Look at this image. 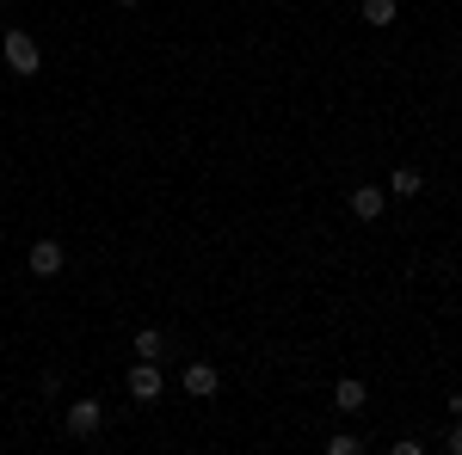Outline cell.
<instances>
[{"instance_id": "cell-1", "label": "cell", "mask_w": 462, "mask_h": 455, "mask_svg": "<svg viewBox=\"0 0 462 455\" xmlns=\"http://www.w3.org/2000/svg\"><path fill=\"white\" fill-rule=\"evenodd\" d=\"M0 56H6V68H13V74H37V68H43L32 32H6V37H0Z\"/></svg>"}, {"instance_id": "cell-2", "label": "cell", "mask_w": 462, "mask_h": 455, "mask_svg": "<svg viewBox=\"0 0 462 455\" xmlns=\"http://www.w3.org/2000/svg\"><path fill=\"white\" fill-rule=\"evenodd\" d=\"M124 387H130V400H143V406H154V400H161V363H154V357H136V363H130V376H124Z\"/></svg>"}, {"instance_id": "cell-3", "label": "cell", "mask_w": 462, "mask_h": 455, "mask_svg": "<svg viewBox=\"0 0 462 455\" xmlns=\"http://www.w3.org/2000/svg\"><path fill=\"white\" fill-rule=\"evenodd\" d=\"M179 382H185L191 400H210L216 387H222V369H216V363H185V376H179Z\"/></svg>"}, {"instance_id": "cell-4", "label": "cell", "mask_w": 462, "mask_h": 455, "mask_svg": "<svg viewBox=\"0 0 462 455\" xmlns=\"http://www.w3.org/2000/svg\"><path fill=\"white\" fill-rule=\"evenodd\" d=\"M99 424H106V406L99 400H74L69 406V437H99Z\"/></svg>"}, {"instance_id": "cell-5", "label": "cell", "mask_w": 462, "mask_h": 455, "mask_svg": "<svg viewBox=\"0 0 462 455\" xmlns=\"http://www.w3.org/2000/svg\"><path fill=\"white\" fill-rule=\"evenodd\" d=\"M383 210H389V191H383V185H357L352 191V215L357 222H383Z\"/></svg>"}, {"instance_id": "cell-6", "label": "cell", "mask_w": 462, "mask_h": 455, "mask_svg": "<svg viewBox=\"0 0 462 455\" xmlns=\"http://www.w3.org/2000/svg\"><path fill=\"white\" fill-rule=\"evenodd\" d=\"M25 265H32V278H56V271H62V246H56V241H37L32 252H25Z\"/></svg>"}, {"instance_id": "cell-7", "label": "cell", "mask_w": 462, "mask_h": 455, "mask_svg": "<svg viewBox=\"0 0 462 455\" xmlns=\"http://www.w3.org/2000/svg\"><path fill=\"white\" fill-rule=\"evenodd\" d=\"M364 400H370V387L357 382V376H346V382L333 387V406H339V413H357V406H364Z\"/></svg>"}, {"instance_id": "cell-8", "label": "cell", "mask_w": 462, "mask_h": 455, "mask_svg": "<svg viewBox=\"0 0 462 455\" xmlns=\"http://www.w3.org/2000/svg\"><path fill=\"white\" fill-rule=\"evenodd\" d=\"M420 185H426V173H420V167H394V178H389L394 197H420Z\"/></svg>"}, {"instance_id": "cell-9", "label": "cell", "mask_w": 462, "mask_h": 455, "mask_svg": "<svg viewBox=\"0 0 462 455\" xmlns=\"http://www.w3.org/2000/svg\"><path fill=\"white\" fill-rule=\"evenodd\" d=\"M357 13H364V25H376V32H383V25H394V0H364Z\"/></svg>"}, {"instance_id": "cell-10", "label": "cell", "mask_w": 462, "mask_h": 455, "mask_svg": "<svg viewBox=\"0 0 462 455\" xmlns=\"http://www.w3.org/2000/svg\"><path fill=\"white\" fill-rule=\"evenodd\" d=\"M161 350H167V339H161L154 326H143V332H136V357H161Z\"/></svg>"}, {"instance_id": "cell-11", "label": "cell", "mask_w": 462, "mask_h": 455, "mask_svg": "<svg viewBox=\"0 0 462 455\" xmlns=\"http://www.w3.org/2000/svg\"><path fill=\"white\" fill-rule=\"evenodd\" d=\"M327 455H357V437L352 431H333V437H327Z\"/></svg>"}, {"instance_id": "cell-12", "label": "cell", "mask_w": 462, "mask_h": 455, "mask_svg": "<svg viewBox=\"0 0 462 455\" xmlns=\"http://www.w3.org/2000/svg\"><path fill=\"white\" fill-rule=\"evenodd\" d=\"M450 455H462V424H457V431H450Z\"/></svg>"}, {"instance_id": "cell-13", "label": "cell", "mask_w": 462, "mask_h": 455, "mask_svg": "<svg viewBox=\"0 0 462 455\" xmlns=\"http://www.w3.org/2000/svg\"><path fill=\"white\" fill-rule=\"evenodd\" d=\"M450 413H457V419H462V394H450Z\"/></svg>"}, {"instance_id": "cell-14", "label": "cell", "mask_w": 462, "mask_h": 455, "mask_svg": "<svg viewBox=\"0 0 462 455\" xmlns=\"http://www.w3.org/2000/svg\"><path fill=\"white\" fill-rule=\"evenodd\" d=\"M117 6H136V0H117Z\"/></svg>"}]
</instances>
